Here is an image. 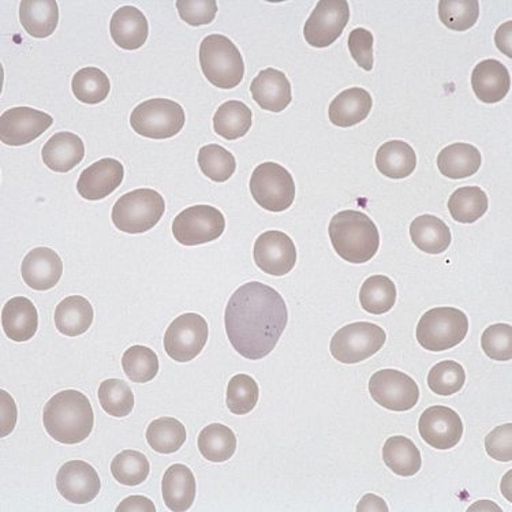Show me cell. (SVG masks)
<instances>
[{
    "label": "cell",
    "instance_id": "1f68e13d",
    "mask_svg": "<svg viewBox=\"0 0 512 512\" xmlns=\"http://www.w3.org/2000/svg\"><path fill=\"white\" fill-rule=\"evenodd\" d=\"M253 123V112L239 100H229L213 115V130L224 140H238L246 136Z\"/></svg>",
    "mask_w": 512,
    "mask_h": 512
},
{
    "label": "cell",
    "instance_id": "bcb514c9",
    "mask_svg": "<svg viewBox=\"0 0 512 512\" xmlns=\"http://www.w3.org/2000/svg\"><path fill=\"white\" fill-rule=\"evenodd\" d=\"M481 347L491 360H512V327L511 324H493L484 331Z\"/></svg>",
    "mask_w": 512,
    "mask_h": 512
},
{
    "label": "cell",
    "instance_id": "cb8c5ba5",
    "mask_svg": "<svg viewBox=\"0 0 512 512\" xmlns=\"http://www.w3.org/2000/svg\"><path fill=\"white\" fill-rule=\"evenodd\" d=\"M2 325L7 338L14 342H28L39 328V312L26 297L11 298L3 306Z\"/></svg>",
    "mask_w": 512,
    "mask_h": 512
},
{
    "label": "cell",
    "instance_id": "8992f818",
    "mask_svg": "<svg viewBox=\"0 0 512 512\" xmlns=\"http://www.w3.org/2000/svg\"><path fill=\"white\" fill-rule=\"evenodd\" d=\"M469 332L465 312L450 306L428 310L417 325V340L425 350L446 351L461 345Z\"/></svg>",
    "mask_w": 512,
    "mask_h": 512
},
{
    "label": "cell",
    "instance_id": "277c9868",
    "mask_svg": "<svg viewBox=\"0 0 512 512\" xmlns=\"http://www.w3.org/2000/svg\"><path fill=\"white\" fill-rule=\"evenodd\" d=\"M200 63L205 78L213 87L234 89L245 76L241 51L229 37L209 35L200 46Z\"/></svg>",
    "mask_w": 512,
    "mask_h": 512
},
{
    "label": "cell",
    "instance_id": "e0dca14e",
    "mask_svg": "<svg viewBox=\"0 0 512 512\" xmlns=\"http://www.w3.org/2000/svg\"><path fill=\"white\" fill-rule=\"evenodd\" d=\"M56 488L67 502L88 504L102 489V481L93 466L84 461L65 463L56 476Z\"/></svg>",
    "mask_w": 512,
    "mask_h": 512
},
{
    "label": "cell",
    "instance_id": "5bb4252c",
    "mask_svg": "<svg viewBox=\"0 0 512 512\" xmlns=\"http://www.w3.org/2000/svg\"><path fill=\"white\" fill-rule=\"evenodd\" d=\"M54 123L47 112L31 107L10 108L0 117V140L10 147H22L37 140Z\"/></svg>",
    "mask_w": 512,
    "mask_h": 512
},
{
    "label": "cell",
    "instance_id": "b9f144b4",
    "mask_svg": "<svg viewBox=\"0 0 512 512\" xmlns=\"http://www.w3.org/2000/svg\"><path fill=\"white\" fill-rule=\"evenodd\" d=\"M439 17L451 31H469L480 17V3L477 0H440Z\"/></svg>",
    "mask_w": 512,
    "mask_h": 512
},
{
    "label": "cell",
    "instance_id": "4dcf8cb0",
    "mask_svg": "<svg viewBox=\"0 0 512 512\" xmlns=\"http://www.w3.org/2000/svg\"><path fill=\"white\" fill-rule=\"evenodd\" d=\"M376 167L391 179H405L417 167V155L405 141H388L376 153Z\"/></svg>",
    "mask_w": 512,
    "mask_h": 512
},
{
    "label": "cell",
    "instance_id": "52a82bcc",
    "mask_svg": "<svg viewBox=\"0 0 512 512\" xmlns=\"http://www.w3.org/2000/svg\"><path fill=\"white\" fill-rule=\"evenodd\" d=\"M185 111L181 104L170 99H151L138 104L130 115V125L141 137L167 140L175 137L185 126Z\"/></svg>",
    "mask_w": 512,
    "mask_h": 512
},
{
    "label": "cell",
    "instance_id": "c3c4849f",
    "mask_svg": "<svg viewBox=\"0 0 512 512\" xmlns=\"http://www.w3.org/2000/svg\"><path fill=\"white\" fill-rule=\"evenodd\" d=\"M373 44L375 37L365 28H357L351 31L349 36V50L357 65L365 71H371L375 65L373 59Z\"/></svg>",
    "mask_w": 512,
    "mask_h": 512
},
{
    "label": "cell",
    "instance_id": "ba28073f",
    "mask_svg": "<svg viewBox=\"0 0 512 512\" xmlns=\"http://www.w3.org/2000/svg\"><path fill=\"white\" fill-rule=\"evenodd\" d=\"M250 193L254 201L269 212L287 211L295 198L293 175L278 163L260 164L250 178Z\"/></svg>",
    "mask_w": 512,
    "mask_h": 512
},
{
    "label": "cell",
    "instance_id": "f546056e",
    "mask_svg": "<svg viewBox=\"0 0 512 512\" xmlns=\"http://www.w3.org/2000/svg\"><path fill=\"white\" fill-rule=\"evenodd\" d=\"M413 244L422 252L440 254L450 248L452 237L450 227L433 215H421L410 224Z\"/></svg>",
    "mask_w": 512,
    "mask_h": 512
},
{
    "label": "cell",
    "instance_id": "44dd1931",
    "mask_svg": "<svg viewBox=\"0 0 512 512\" xmlns=\"http://www.w3.org/2000/svg\"><path fill=\"white\" fill-rule=\"evenodd\" d=\"M474 93L482 103L502 102L511 89V77L507 67L496 59L478 63L472 74Z\"/></svg>",
    "mask_w": 512,
    "mask_h": 512
},
{
    "label": "cell",
    "instance_id": "30bf717a",
    "mask_svg": "<svg viewBox=\"0 0 512 512\" xmlns=\"http://www.w3.org/2000/svg\"><path fill=\"white\" fill-rule=\"evenodd\" d=\"M226 230V219L218 208L194 205L179 213L173 222V234L183 246H198L216 241Z\"/></svg>",
    "mask_w": 512,
    "mask_h": 512
},
{
    "label": "cell",
    "instance_id": "3957f363",
    "mask_svg": "<svg viewBox=\"0 0 512 512\" xmlns=\"http://www.w3.org/2000/svg\"><path fill=\"white\" fill-rule=\"evenodd\" d=\"M328 234L335 252L347 263H368L380 248L376 224L365 213L353 209L336 213L328 227Z\"/></svg>",
    "mask_w": 512,
    "mask_h": 512
},
{
    "label": "cell",
    "instance_id": "7bdbcfd3",
    "mask_svg": "<svg viewBox=\"0 0 512 512\" xmlns=\"http://www.w3.org/2000/svg\"><path fill=\"white\" fill-rule=\"evenodd\" d=\"M99 401L103 410L112 417H127L134 409L132 388L121 379L103 381L99 387Z\"/></svg>",
    "mask_w": 512,
    "mask_h": 512
},
{
    "label": "cell",
    "instance_id": "d6986e66",
    "mask_svg": "<svg viewBox=\"0 0 512 512\" xmlns=\"http://www.w3.org/2000/svg\"><path fill=\"white\" fill-rule=\"evenodd\" d=\"M24 282L36 291L54 289L62 278L63 263L59 254L50 248H36L26 254L21 265Z\"/></svg>",
    "mask_w": 512,
    "mask_h": 512
},
{
    "label": "cell",
    "instance_id": "ab89813d",
    "mask_svg": "<svg viewBox=\"0 0 512 512\" xmlns=\"http://www.w3.org/2000/svg\"><path fill=\"white\" fill-rule=\"evenodd\" d=\"M123 371L134 383H148L158 376V354L147 346H132L122 357Z\"/></svg>",
    "mask_w": 512,
    "mask_h": 512
},
{
    "label": "cell",
    "instance_id": "603a6c76",
    "mask_svg": "<svg viewBox=\"0 0 512 512\" xmlns=\"http://www.w3.org/2000/svg\"><path fill=\"white\" fill-rule=\"evenodd\" d=\"M85 145L77 134L56 133L46 142L41 151L44 164L55 173H69L82 162Z\"/></svg>",
    "mask_w": 512,
    "mask_h": 512
},
{
    "label": "cell",
    "instance_id": "f5cc1de1",
    "mask_svg": "<svg viewBox=\"0 0 512 512\" xmlns=\"http://www.w3.org/2000/svg\"><path fill=\"white\" fill-rule=\"evenodd\" d=\"M511 26L512 22L508 21L506 24L500 26L499 31L496 32V46L500 48L503 54L512 56L511 54Z\"/></svg>",
    "mask_w": 512,
    "mask_h": 512
},
{
    "label": "cell",
    "instance_id": "836d02e7",
    "mask_svg": "<svg viewBox=\"0 0 512 512\" xmlns=\"http://www.w3.org/2000/svg\"><path fill=\"white\" fill-rule=\"evenodd\" d=\"M198 450L209 462L222 463L234 457L237 437L229 426L211 424L198 435Z\"/></svg>",
    "mask_w": 512,
    "mask_h": 512
},
{
    "label": "cell",
    "instance_id": "f6af8a7d",
    "mask_svg": "<svg viewBox=\"0 0 512 512\" xmlns=\"http://www.w3.org/2000/svg\"><path fill=\"white\" fill-rule=\"evenodd\" d=\"M466 383V372L455 361H443L433 366L428 375V386L440 396L458 394Z\"/></svg>",
    "mask_w": 512,
    "mask_h": 512
},
{
    "label": "cell",
    "instance_id": "4316f807",
    "mask_svg": "<svg viewBox=\"0 0 512 512\" xmlns=\"http://www.w3.org/2000/svg\"><path fill=\"white\" fill-rule=\"evenodd\" d=\"M481 163L480 151L465 142L448 145L437 156V167L440 173L454 181L473 177L480 170Z\"/></svg>",
    "mask_w": 512,
    "mask_h": 512
},
{
    "label": "cell",
    "instance_id": "83f0119b",
    "mask_svg": "<svg viewBox=\"0 0 512 512\" xmlns=\"http://www.w3.org/2000/svg\"><path fill=\"white\" fill-rule=\"evenodd\" d=\"M20 21L35 39H46L58 28L59 7L55 0H22Z\"/></svg>",
    "mask_w": 512,
    "mask_h": 512
},
{
    "label": "cell",
    "instance_id": "e575fe53",
    "mask_svg": "<svg viewBox=\"0 0 512 512\" xmlns=\"http://www.w3.org/2000/svg\"><path fill=\"white\" fill-rule=\"evenodd\" d=\"M489 207L487 193L478 186H465L451 194L448 209L452 219L458 223L472 224L487 213Z\"/></svg>",
    "mask_w": 512,
    "mask_h": 512
},
{
    "label": "cell",
    "instance_id": "ffe728a7",
    "mask_svg": "<svg viewBox=\"0 0 512 512\" xmlns=\"http://www.w3.org/2000/svg\"><path fill=\"white\" fill-rule=\"evenodd\" d=\"M254 102L263 110L280 112L286 110L293 100L289 78L283 71L272 69L261 70L250 85Z\"/></svg>",
    "mask_w": 512,
    "mask_h": 512
},
{
    "label": "cell",
    "instance_id": "2e32d148",
    "mask_svg": "<svg viewBox=\"0 0 512 512\" xmlns=\"http://www.w3.org/2000/svg\"><path fill=\"white\" fill-rule=\"evenodd\" d=\"M420 435L436 450H451L461 442L463 422L457 411L446 406L426 409L418 421Z\"/></svg>",
    "mask_w": 512,
    "mask_h": 512
},
{
    "label": "cell",
    "instance_id": "d6a6232c",
    "mask_svg": "<svg viewBox=\"0 0 512 512\" xmlns=\"http://www.w3.org/2000/svg\"><path fill=\"white\" fill-rule=\"evenodd\" d=\"M384 463L396 476L413 477L421 470V452L409 437L394 436L383 447Z\"/></svg>",
    "mask_w": 512,
    "mask_h": 512
},
{
    "label": "cell",
    "instance_id": "f1b7e54d",
    "mask_svg": "<svg viewBox=\"0 0 512 512\" xmlns=\"http://www.w3.org/2000/svg\"><path fill=\"white\" fill-rule=\"evenodd\" d=\"M93 317L91 302L81 295H71L56 306V330L65 336H80L91 328Z\"/></svg>",
    "mask_w": 512,
    "mask_h": 512
},
{
    "label": "cell",
    "instance_id": "d4e9b609",
    "mask_svg": "<svg viewBox=\"0 0 512 512\" xmlns=\"http://www.w3.org/2000/svg\"><path fill=\"white\" fill-rule=\"evenodd\" d=\"M164 504L174 512L188 511L196 499V478L188 466L168 467L162 481Z\"/></svg>",
    "mask_w": 512,
    "mask_h": 512
},
{
    "label": "cell",
    "instance_id": "484cf974",
    "mask_svg": "<svg viewBox=\"0 0 512 512\" xmlns=\"http://www.w3.org/2000/svg\"><path fill=\"white\" fill-rule=\"evenodd\" d=\"M372 107L371 93L364 88H350L332 100L328 115L334 126L351 127L364 122L371 114Z\"/></svg>",
    "mask_w": 512,
    "mask_h": 512
},
{
    "label": "cell",
    "instance_id": "60d3db41",
    "mask_svg": "<svg viewBox=\"0 0 512 512\" xmlns=\"http://www.w3.org/2000/svg\"><path fill=\"white\" fill-rule=\"evenodd\" d=\"M151 472L147 457L134 450L122 451L111 463V473L119 484L138 487L147 480Z\"/></svg>",
    "mask_w": 512,
    "mask_h": 512
},
{
    "label": "cell",
    "instance_id": "9c48e42d",
    "mask_svg": "<svg viewBox=\"0 0 512 512\" xmlns=\"http://www.w3.org/2000/svg\"><path fill=\"white\" fill-rule=\"evenodd\" d=\"M386 340V331L379 325L360 321L336 332L331 340V354L342 364H358L379 353Z\"/></svg>",
    "mask_w": 512,
    "mask_h": 512
},
{
    "label": "cell",
    "instance_id": "ac0fdd59",
    "mask_svg": "<svg viewBox=\"0 0 512 512\" xmlns=\"http://www.w3.org/2000/svg\"><path fill=\"white\" fill-rule=\"evenodd\" d=\"M123 177L125 168L121 162L110 158L102 159L82 171L77 190L85 200H103L122 185Z\"/></svg>",
    "mask_w": 512,
    "mask_h": 512
},
{
    "label": "cell",
    "instance_id": "5b68a950",
    "mask_svg": "<svg viewBox=\"0 0 512 512\" xmlns=\"http://www.w3.org/2000/svg\"><path fill=\"white\" fill-rule=\"evenodd\" d=\"M166 212V201L153 189H137L123 194L112 208V223L122 233L142 234L152 230Z\"/></svg>",
    "mask_w": 512,
    "mask_h": 512
},
{
    "label": "cell",
    "instance_id": "d590c367",
    "mask_svg": "<svg viewBox=\"0 0 512 512\" xmlns=\"http://www.w3.org/2000/svg\"><path fill=\"white\" fill-rule=\"evenodd\" d=\"M362 309L371 315H384L394 308L396 286L388 276L373 275L365 280L360 291Z\"/></svg>",
    "mask_w": 512,
    "mask_h": 512
},
{
    "label": "cell",
    "instance_id": "8fae6325",
    "mask_svg": "<svg viewBox=\"0 0 512 512\" xmlns=\"http://www.w3.org/2000/svg\"><path fill=\"white\" fill-rule=\"evenodd\" d=\"M209 328L207 320L197 313L177 317L164 335V350L171 360L189 362L200 355L207 345Z\"/></svg>",
    "mask_w": 512,
    "mask_h": 512
},
{
    "label": "cell",
    "instance_id": "ee69618b",
    "mask_svg": "<svg viewBox=\"0 0 512 512\" xmlns=\"http://www.w3.org/2000/svg\"><path fill=\"white\" fill-rule=\"evenodd\" d=\"M259 386L249 375H235L227 387V407L235 416H245L259 402Z\"/></svg>",
    "mask_w": 512,
    "mask_h": 512
},
{
    "label": "cell",
    "instance_id": "816d5d0a",
    "mask_svg": "<svg viewBox=\"0 0 512 512\" xmlns=\"http://www.w3.org/2000/svg\"><path fill=\"white\" fill-rule=\"evenodd\" d=\"M358 512H388L390 508H388L386 502H384L381 497L373 495V493H368L362 497L360 503L357 506Z\"/></svg>",
    "mask_w": 512,
    "mask_h": 512
},
{
    "label": "cell",
    "instance_id": "f907efd6",
    "mask_svg": "<svg viewBox=\"0 0 512 512\" xmlns=\"http://www.w3.org/2000/svg\"><path fill=\"white\" fill-rule=\"evenodd\" d=\"M156 512L155 504L148 497L130 496L123 500L117 508V512Z\"/></svg>",
    "mask_w": 512,
    "mask_h": 512
},
{
    "label": "cell",
    "instance_id": "6da1fadb",
    "mask_svg": "<svg viewBox=\"0 0 512 512\" xmlns=\"http://www.w3.org/2000/svg\"><path fill=\"white\" fill-rule=\"evenodd\" d=\"M289 323L282 295L268 284L250 282L231 295L224 327L235 351L246 360H263L274 351Z\"/></svg>",
    "mask_w": 512,
    "mask_h": 512
},
{
    "label": "cell",
    "instance_id": "4fadbf2b",
    "mask_svg": "<svg viewBox=\"0 0 512 512\" xmlns=\"http://www.w3.org/2000/svg\"><path fill=\"white\" fill-rule=\"evenodd\" d=\"M369 392L375 402L391 411H409L420 399V388L406 373L383 369L369 380Z\"/></svg>",
    "mask_w": 512,
    "mask_h": 512
},
{
    "label": "cell",
    "instance_id": "681fc988",
    "mask_svg": "<svg viewBox=\"0 0 512 512\" xmlns=\"http://www.w3.org/2000/svg\"><path fill=\"white\" fill-rule=\"evenodd\" d=\"M485 450L489 457L500 462L512 461V424L497 426L485 439Z\"/></svg>",
    "mask_w": 512,
    "mask_h": 512
},
{
    "label": "cell",
    "instance_id": "8d00e7d4",
    "mask_svg": "<svg viewBox=\"0 0 512 512\" xmlns=\"http://www.w3.org/2000/svg\"><path fill=\"white\" fill-rule=\"evenodd\" d=\"M185 425L171 417H162L148 426L147 442L153 451L159 454H174L186 442Z\"/></svg>",
    "mask_w": 512,
    "mask_h": 512
},
{
    "label": "cell",
    "instance_id": "7dc6e473",
    "mask_svg": "<svg viewBox=\"0 0 512 512\" xmlns=\"http://www.w3.org/2000/svg\"><path fill=\"white\" fill-rule=\"evenodd\" d=\"M177 9L182 21L190 26L209 25L218 14L216 0H178Z\"/></svg>",
    "mask_w": 512,
    "mask_h": 512
},
{
    "label": "cell",
    "instance_id": "f35d334b",
    "mask_svg": "<svg viewBox=\"0 0 512 512\" xmlns=\"http://www.w3.org/2000/svg\"><path fill=\"white\" fill-rule=\"evenodd\" d=\"M197 162L205 177L213 182L229 181L237 170V160L233 153L218 144H209L201 148Z\"/></svg>",
    "mask_w": 512,
    "mask_h": 512
},
{
    "label": "cell",
    "instance_id": "7402d4cb",
    "mask_svg": "<svg viewBox=\"0 0 512 512\" xmlns=\"http://www.w3.org/2000/svg\"><path fill=\"white\" fill-rule=\"evenodd\" d=\"M112 40L122 50H138L147 43L149 25L147 17L134 6H123L115 11L110 22Z\"/></svg>",
    "mask_w": 512,
    "mask_h": 512
},
{
    "label": "cell",
    "instance_id": "74e56055",
    "mask_svg": "<svg viewBox=\"0 0 512 512\" xmlns=\"http://www.w3.org/2000/svg\"><path fill=\"white\" fill-rule=\"evenodd\" d=\"M71 89L81 103L99 104L110 95L111 82L104 71L97 67H85L74 74Z\"/></svg>",
    "mask_w": 512,
    "mask_h": 512
},
{
    "label": "cell",
    "instance_id": "9a60e30c",
    "mask_svg": "<svg viewBox=\"0 0 512 512\" xmlns=\"http://www.w3.org/2000/svg\"><path fill=\"white\" fill-rule=\"evenodd\" d=\"M254 263L265 274L283 276L297 264V248L293 239L282 231L271 230L261 234L254 244Z\"/></svg>",
    "mask_w": 512,
    "mask_h": 512
},
{
    "label": "cell",
    "instance_id": "7c38bea8",
    "mask_svg": "<svg viewBox=\"0 0 512 512\" xmlns=\"http://www.w3.org/2000/svg\"><path fill=\"white\" fill-rule=\"evenodd\" d=\"M350 20L346 0H320L304 26V37L309 46L330 47L339 39Z\"/></svg>",
    "mask_w": 512,
    "mask_h": 512
},
{
    "label": "cell",
    "instance_id": "7a4b0ae2",
    "mask_svg": "<svg viewBox=\"0 0 512 512\" xmlns=\"http://www.w3.org/2000/svg\"><path fill=\"white\" fill-rule=\"evenodd\" d=\"M43 424L55 442L78 444L87 440L95 425V414L87 395L76 390L52 396L43 411Z\"/></svg>",
    "mask_w": 512,
    "mask_h": 512
}]
</instances>
